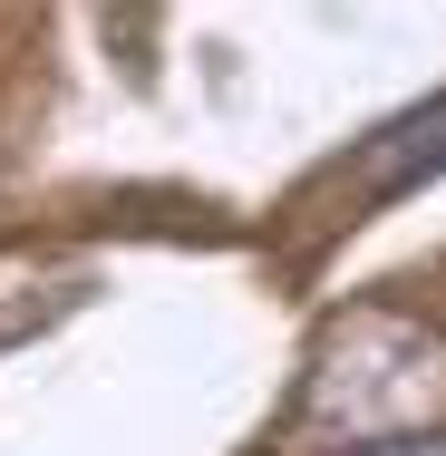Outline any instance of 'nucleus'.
Segmentation results:
<instances>
[{
	"label": "nucleus",
	"mask_w": 446,
	"mask_h": 456,
	"mask_svg": "<svg viewBox=\"0 0 446 456\" xmlns=\"http://www.w3.org/2000/svg\"><path fill=\"white\" fill-rule=\"evenodd\" d=\"M427 175H446V97L408 107L398 126H378V136H369V156H359V194H369V204L418 194Z\"/></svg>",
	"instance_id": "f257e3e1"
},
{
	"label": "nucleus",
	"mask_w": 446,
	"mask_h": 456,
	"mask_svg": "<svg viewBox=\"0 0 446 456\" xmlns=\"http://www.w3.org/2000/svg\"><path fill=\"white\" fill-rule=\"evenodd\" d=\"M359 456H446V437H388V447H359Z\"/></svg>",
	"instance_id": "f03ea898"
}]
</instances>
